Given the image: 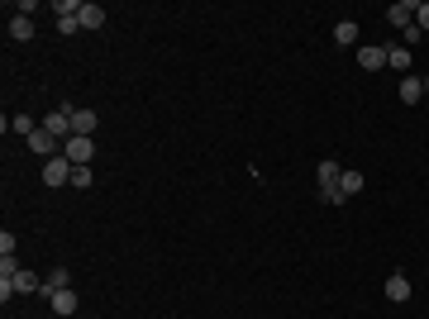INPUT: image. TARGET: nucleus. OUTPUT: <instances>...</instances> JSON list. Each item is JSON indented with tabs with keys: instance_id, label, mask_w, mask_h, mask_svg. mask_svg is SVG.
<instances>
[{
	"instance_id": "nucleus-1",
	"label": "nucleus",
	"mask_w": 429,
	"mask_h": 319,
	"mask_svg": "<svg viewBox=\"0 0 429 319\" xmlns=\"http://www.w3.org/2000/svg\"><path fill=\"white\" fill-rule=\"evenodd\" d=\"M62 157H67L72 167H91V162H96V138H86V133H72V138L62 143Z\"/></svg>"
},
{
	"instance_id": "nucleus-2",
	"label": "nucleus",
	"mask_w": 429,
	"mask_h": 319,
	"mask_svg": "<svg viewBox=\"0 0 429 319\" xmlns=\"http://www.w3.org/2000/svg\"><path fill=\"white\" fill-rule=\"evenodd\" d=\"M67 181H72V162H67L62 153L48 157V162H43V186H67Z\"/></svg>"
},
{
	"instance_id": "nucleus-3",
	"label": "nucleus",
	"mask_w": 429,
	"mask_h": 319,
	"mask_svg": "<svg viewBox=\"0 0 429 319\" xmlns=\"http://www.w3.org/2000/svg\"><path fill=\"white\" fill-rule=\"evenodd\" d=\"M358 67H363V72H382V67H387V48H382V43H363V48H358Z\"/></svg>"
},
{
	"instance_id": "nucleus-4",
	"label": "nucleus",
	"mask_w": 429,
	"mask_h": 319,
	"mask_svg": "<svg viewBox=\"0 0 429 319\" xmlns=\"http://www.w3.org/2000/svg\"><path fill=\"white\" fill-rule=\"evenodd\" d=\"M29 148H34V153H38V157H43V162H48V157H58V153H62V148H58V138H53V133H48V129H43V124H38V129H34V133H29Z\"/></svg>"
},
{
	"instance_id": "nucleus-5",
	"label": "nucleus",
	"mask_w": 429,
	"mask_h": 319,
	"mask_svg": "<svg viewBox=\"0 0 429 319\" xmlns=\"http://www.w3.org/2000/svg\"><path fill=\"white\" fill-rule=\"evenodd\" d=\"M415 10H420L415 0H396V5L387 10V24H396V29H410V24H415Z\"/></svg>"
},
{
	"instance_id": "nucleus-6",
	"label": "nucleus",
	"mask_w": 429,
	"mask_h": 319,
	"mask_svg": "<svg viewBox=\"0 0 429 319\" xmlns=\"http://www.w3.org/2000/svg\"><path fill=\"white\" fill-rule=\"evenodd\" d=\"M48 305H53V315H77V291H72V286L48 291Z\"/></svg>"
},
{
	"instance_id": "nucleus-7",
	"label": "nucleus",
	"mask_w": 429,
	"mask_h": 319,
	"mask_svg": "<svg viewBox=\"0 0 429 319\" xmlns=\"http://www.w3.org/2000/svg\"><path fill=\"white\" fill-rule=\"evenodd\" d=\"M387 301H391V305H406V301H410V281H406L401 272L387 277Z\"/></svg>"
},
{
	"instance_id": "nucleus-8",
	"label": "nucleus",
	"mask_w": 429,
	"mask_h": 319,
	"mask_svg": "<svg viewBox=\"0 0 429 319\" xmlns=\"http://www.w3.org/2000/svg\"><path fill=\"white\" fill-rule=\"evenodd\" d=\"M339 177H343V167H339L334 157H324L320 167H315V181H320V191H329V186H339Z\"/></svg>"
},
{
	"instance_id": "nucleus-9",
	"label": "nucleus",
	"mask_w": 429,
	"mask_h": 319,
	"mask_svg": "<svg viewBox=\"0 0 429 319\" xmlns=\"http://www.w3.org/2000/svg\"><path fill=\"white\" fill-rule=\"evenodd\" d=\"M77 19H82V29H101V24H106V5L82 0V14H77Z\"/></svg>"
},
{
	"instance_id": "nucleus-10",
	"label": "nucleus",
	"mask_w": 429,
	"mask_h": 319,
	"mask_svg": "<svg viewBox=\"0 0 429 319\" xmlns=\"http://www.w3.org/2000/svg\"><path fill=\"white\" fill-rule=\"evenodd\" d=\"M401 101L406 105H420L425 101V77H401Z\"/></svg>"
},
{
	"instance_id": "nucleus-11",
	"label": "nucleus",
	"mask_w": 429,
	"mask_h": 319,
	"mask_svg": "<svg viewBox=\"0 0 429 319\" xmlns=\"http://www.w3.org/2000/svg\"><path fill=\"white\" fill-rule=\"evenodd\" d=\"M10 38H14V43H29V38H34V19H29V14H10Z\"/></svg>"
},
{
	"instance_id": "nucleus-12",
	"label": "nucleus",
	"mask_w": 429,
	"mask_h": 319,
	"mask_svg": "<svg viewBox=\"0 0 429 319\" xmlns=\"http://www.w3.org/2000/svg\"><path fill=\"white\" fill-rule=\"evenodd\" d=\"M363 186H367V181H363V172H353V167H343V177H339V191H343V196L353 201V196H358Z\"/></svg>"
},
{
	"instance_id": "nucleus-13",
	"label": "nucleus",
	"mask_w": 429,
	"mask_h": 319,
	"mask_svg": "<svg viewBox=\"0 0 429 319\" xmlns=\"http://www.w3.org/2000/svg\"><path fill=\"white\" fill-rule=\"evenodd\" d=\"M91 129H96V110H77L72 105V133H86V138H91Z\"/></svg>"
},
{
	"instance_id": "nucleus-14",
	"label": "nucleus",
	"mask_w": 429,
	"mask_h": 319,
	"mask_svg": "<svg viewBox=\"0 0 429 319\" xmlns=\"http://www.w3.org/2000/svg\"><path fill=\"white\" fill-rule=\"evenodd\" d=\"M62 286H72V272H67V267H53L48 281H43V296H48V291H62Z\"/></svg>"
},
{
	"instance_id": "nucleus-15",
	"label": "nucleus",
	"mask_w": 429,
	"mask_h": 319,
	"mask_svg": "<svg viewBox=\"0 0 429 319\" xmlns=\"http://www.w3.org/2000/svg\"><path fill=\"white\" fill-rule=\"evenodd\" d=\"M387 62H391L396 72H406V77H410V48H387Z\"/></svg>"
},
{
	"instance_id": "nucleus-16",
	"label": "nucleus",
	"mask_w": 429,
	"mask_h": 319,
	"mask_svg": "<svg viewBox=\"0 0 429 319\" xmlns=\"http://www.w3.org/2000/svg\"><path fill=\"white\" fill-rule=\"evenodd\" d=\"M67 186H77V191H91V186H96V172H91V167H72V181H67Z\"/></svg>"
},
{
	"instance_id": "nucleus-17",
	"label": "nucleus",
	"mask_w": 429,
	"mask_h": 319,
	"mask_svg": "<svg viewBox=\"0 0 429 319\" xmlns=\"http://www.w3.org/2000/svg\"><path fill=\"white\" fill-rule=\"evenodd\" d=\"M53 14L58 19H77L82 14V0H53Z\"/></svg>"
},
{
	"instance_id": "nucleus-18",
	"label": "nucleus",
	"mask_w": 429,
	"mask_h": 319,
	"mask_svg": "<svg viewBox=\"0 0 429 319\" xmlns=\"http://www.w3.org/2000/svg\"><path fill=\"white\" fill-rule=\"evenodd\" d=\"M334 38H339V43H358V24H353V19L334 24Z\"/></svg>"
},
{
	"instance_id": "nucleus-19",
	"label": "nucleus",
	"mask_w": 429,
	"mask_h": 319,
	"mask_svg": "<svg viewBox=\"0 0 429 319\" xmlns=\"http://www.w3.org/2000/svg\"><path fill=\"white\" fill-rule=\"evenodd\" d=\"M14 291H24V296H29V291H43V281H38L34 272H19V277H14Z\"/></svg>"
},
{
	"instance_id": "nucleus-20",
	"label": "nucleus",
	"mask_w": 429,
	"mask_h": 319,
	"mask_svg": "<svg viewBox=\"0 0 429 319\" xmlns=\"http://www.w3.org/2000/svg\"><path fill=\"white\" fill-rule=\"evenodd\" d=\"M10 129H14V133H24V138H29V133H34V129H38V124H34V119H29V114H14V119H10Z\"/></svg>"
},
{
	"instance_id": "nucleus-21",
	"label": "nucleus",
	"mask_w": 429,
	"mask_h": 319,
	"mask_svg": "<svg viewBox=\"0 0 429 319\" xmlns=\"http://www.w3.org/2000/svg\"><path fill=\"white\" fill-rule=\"evenodd\" d=\"M0 257H14V233H10V229L0 233Z\"/></svg>"
},
{
	"instance_id": "nucleus-22",
	"label": "nucleus",
	"mask_w": 429,
	"mask_h": 319,
	"mask_svg": "<svg viewBox=\"0 0 429 319\" xmlns=\"http://www.w3.org/2000/svg\"><path fill=\"white\" fill-rule=\"evenodd\" d=\"M415 24H420V29H425V34H429V0H425V5H420V10H415Z\"/></svg>"
},
{
	"instance_id": "nucleus-23",
	"label": "nucleus",
	"mask_w": 429,
	"mask_h": 319,
	"mask_svg": "<svg viewBox=\"0 0 429 319\" xmlns=\"http://www.w3.org/2000/svg\"><path fill=\"white\" fill-rule=\"evenodd\" d=\"M425 91H429V77H425Z\"/></svg>"
}]
</instances>
